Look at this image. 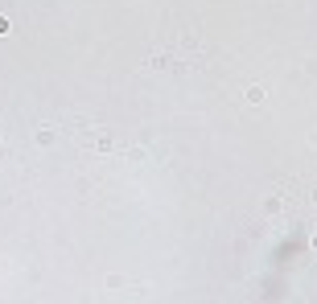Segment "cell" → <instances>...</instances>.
I'll list each match as a JSON object with an SVG mask.
<instances>
[{"instance_id":"6da1fadb","label":"cell","mask_w":317,"mask_h":304,"mask_svg":"<svg viewBox=\"0 0 317 304\" xmlns=\"http://www.w3.org/2000/svg\"><path fill=\"white\" fill-rule=\"evenodd\" d=\"M83 144L95 148V152H115V140H111V132H103V127H99V132H87Z\"/></svg>"},{"instance_id":"7a4b0ae2","label":"cell","mask_w":317,"mask_h":304,"mask_svg":"<svg viewBox=\"0 0 317 304\" xmlns=\"http://www.w3.org/2000/svg\"><path fill=\"white\" fill-rule=\"evenodd\" d=\"M33 140H37L41 148H54V144H58V132H54V127H45V123H41V127H37V136H33Z\"/></svg>"},{"instance_id":"277c9868","label":"cell","mask_w":317,"mask_h":304,"mask_svg":"<svg viewBox=\"0 0 317 304\" xmlns=\"http://www.w3.org/2000/svg\"><path fill=\"white\" fill-rule=\"evenodd\" d=\"M280 206H284L280 197H268V202H264V210H268V214H280Z\"/></svg>"},{"instance_id":"3957f363","label":"cell","mask_w":317,"mask_h":304,"mask_svg":"<svg viewBox=\"0 0 317 304\" xmlns=\"http://www.w3.org/2000/svg\"><path fill=\"white\" fill-rule=\"evenodd\" d=\"M247 103H255V107H260V103H264V87H247Z\"/></svg>"},{"instance_id":"5b68a950","label":"cell","mask_w":317,"mask_h":304,"mask_svg":"<svg viewBox=\"0 0 317 304\" xmlns=\"http://www.w3.org/2000/svg\"><path fill=\"white\" fill-rule=\"evenodd\" d=\"M4 33H13V25H8V17H0V37H4Z\"/></svg>"},{"instance_id":"8992f818","label":"cell","mask_w":317,"mask_h":304,"mask_svg":"<svg viewBox=\"0 0 317 304\" xmlns=\"http://www.w3.org/2000/svg\"><path fill=\"white\" fill-rule=\"evenodd\" d=\"M313 251H317V235H313Z\"/></svg>"}]
</instances>
